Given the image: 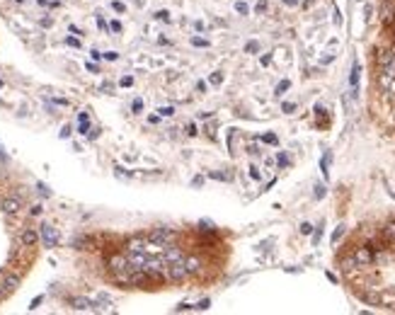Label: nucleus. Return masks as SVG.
Masks as SVG:
<instances>
[{
  "label": "nucleus",
  "instance_id": "obj_1",
  "mask_svg": "<svg viewBox=\"0 0 395 315\" xmlns=\"http://www.w3.org/2000/svg\"><path fill=\"white\" fill-rule=\"evenodd\" d=\"M172 240H175V230L172 228H155L150 235H148V243H153V245H160V247H165V245H172Z\"/></svg>",
  "mask_w": 395,
  "mask_h": 315
},
{
  "label": "nucleus",
  "instance_id": "obj_2",
  "mask_svg": "<svg viewBox=\"0 0 395 315\" xmlns=\"http://www.w3.org/2000/svg\"><path fill=\"white\" fill-rule=\"evenodd\" d=\"M187 274H189V272H187L184 259H177V262L165 264V272H163V277H168V279H172V281H180V279H184Z\"/></svg>",
  "mask_w": 395,
  "mask_h": 315
},
{
  "label": "nucleus",
  "instance_id": "obj_3",
  "mask_svg": "<svg viewBox=\"0 0 395 315\" xmlns=\"http://www.w3.org/2000/svg\"><path fill=\"white\" fill-rule=\"evenodd\" d=\"M39 240L44 243V247H56L58 243H61V235H58V230L54 226H41Z\"/></svg>",
  "mask_w": 395,
  "mask_h": 315
},
{
  "label": "nucleus",
  "instance_id": "obj_4",
  "mask_svg": "<svg viewBox=\"0 0 395 315\" xmlns=\"http://www.w3.org/2000/svg\"><path fill=\"white\" fill-rule=\"evenodd\" d=\"M0 209H2V213L15 216V213L22 209V199H20V197H5V199L0 201Z\"/></svg>",
  "mask_w": 395,
  "mask_h": 315
},
{
  "label": "nucleus",
  "instance_id": "obj_5",
  "mask_svg": "<svg viewBox=\"0 0 395 315\" xmlns=\"http://www.w3.org/2000/svg\"><path fill=\"white\" fill-rule=\"evenodd\" d=\"M68 303H71L73 311H97V303L90 301V298H83V296H75V298H71Z\"/></svg>",
  "mask_w": 395,
  "mask_h": 315
},
{
  "label": "nucleus",
  "instance_id": "obj_6",
  "mask_svg": "<svg viewBox=\"0 0 395 315\" xmlns=\"http://www.w3.org/2000/svg\"><path fill=\"white\" fill-rule=\"evenodd\" d=\"M17 286H20V277L12 274V272H2V288H5V296H10Z\"/></svg>",
  "mask_w": 395,
  "mask_h": 315
},
{
  "label": "nucleus",
  "instance_id": "obj_7",
  "mask_svg": "<svg viewBox=\"0 0 395 315\" xmlns=\"http://www.w3.org/2000/svg\"><path fill=\"white\" fill-rule=\"evenodd\" d=\"M354 264H359V267H364V264H371L373 262V252H371V247H359L357 252H354Z\"/></svg>",
  "mask_w": 395,
  "mask_h": 315
},
{
  "label": "nucleus",
  "instance_id": "obj_8",
  "mask_svg": "<svg viewBox=\"0 0 395 315\" xmlns=\"http://www.w3.org/2000/svg\"><path fill=\"white\" fill-rule=\"evenodd\" d=\"M20 243H22L25 247H34V245L39 243V233H36L34 228L22 230V235H20Z\"/></svg>",
  "mask_w": 395,
  "mask_h": 315
},
{
  "label": "nucleus",
  "instance_id": "obj_9",
  "mask_svg": "<svg viewBox=\"0 0 395 315\" xmlns=\"http://www.w3.org/2000/svg\"><path fill=\"white\" fill-rule=\"evenodd\" d=\"M160 257H163V262H165V264H170V262L184 259V255H182V250H177L175 245H165V252H163Z\"/></svg>",
  "mask_w": 395,
  "mask_h": 315
},
{
  "label": "nucleus",
  "instance_id": "obj_10",
  "mask_svg": "<svg viewBox=\"0 0 395 315\" xmlns=\"http://www.w3.org/2000/svg\"><path fill=\"white\" fill-rule=\"evenodd\" d=\"M359 298H361L364 303H368V306H381V303H383V296L376 293V291H359Z\"/></svg>",
  "mask_w": 395,
  "mask_h": 315
},
{
  "label": "nucleus",
  "instance_id": "obj_11",
  "mask_svg": "<svg viewBox=\"0 0 395 315\" xmlns=\"http://www.w3.org/2000/svg\"><path fill=\"white\" fill-rule=\"evenodd\" d=\"M129 252H136V255H145V247H148V240H141V238H134L129 240Z\"/></svg>",
  "mask_w": 395,
  "mask_h": 315
},
{
  "label": "nucleus",
  "instance_id": "obj_12",
  "mask_svg": "<svg viewBox=\"0 0 395 315\" xmlns=\"http://www.w3.org/2000/svg\"><path fill=\"white\" fill-rule=\"evenodd\" d=\"M393 61H395V51H391V49H388V51H381V54H378V66H381V68H388V66H391Z\"/></svg>",
  "mask_w": 395,
  "mask_h": 315
},
{
  "label": "nucleus",
  "instance_id": "obj_13",
  "mask_svg": "<svg viewBox=\"0 0 395 315\" xmlns=\"http://www.w3.org/2000/svg\"><path fill=\"white\" fill-rule=\"evenodd\" d=\"M359 75H361V66H359V63H354L352 75H349V85H352V90H359Z\"/></svg>",
  "mask_w": 395,
  "mask_h": 315
},
{
  "label": "nucleus",
  "instance_id": "obj_14",
  "mask_svg": "<svg viewBox=\"0 0 395 315\" xmlns=\"http://www.w3.org/2000/svg\"><path fill=\"white\" fill-rule=\"evenodd\" d=\"M330 163H332V153L327 150V153L323 155V160H320V170H323V175H325V177L330 175Z\"/></svg>",
  "mask_w": 395,
  "mask_h": 315
},
{
  "label": "nucleus",
  "instance_id": "obj_15",
  "mask_svg": "<svg viewBox=\"0 0 395 315\" xmlns=\"http://www.w3.org/2000/svg\"><path fill=\"white\" fill-rule=\"evenodd\" d=\"M383 240H388V243H395V221L386 223V228H383Z\"/></svg>",
  "mask_w": 395,
  "mask_h": 315
},
{
  "label": "nucleus",
  "instance_id": "obj_16",
  "mask_svg": "<svg viewBox=\"0 0 395 315\" xmlns=\"http://www.w3.org/2000/svg\"><path fill=\"white\" fill-rule=\"evenodd\" d=\"M184 264H187V272H189V274L199 272V259L197 257H184Z\"/></svg>",
  "mask_w": 395,
  "mask_h": 315
},
{
  "label": "nucleus",
  "instance_id": "obj_17",
  "mask_svg": "<svg viewBox=\"0 0 395 315\" xmlns=\"http://www.w3.org/2000/svg\"><path fill=\"white\" fill-rule=\"evenodd\" d=\"M80 134H85V136H90V124H87V112H80Z\"/></svg>",
  "mask_w": 395,
  "mask_h": 315
},
{
  "label": "nucleus",
  "instance_id": "obj_18",
  "mask_svg": "<svg viewBox=\"0 0 395 315\" xmlns=\"http://www.w3.org/2000/svg\"><path fill=\"white\" fill-rule=\"evenodd\" d=\"M158 114H160V116H172V114H175V107H172V105H168V107H160V109H158Z\"/></svg>",
  "mask_w": 395,
  "mask_h": 315
},
{
  "label": "nucleus",
  "instance_id": "obj_19",
  "mask_svg": "<svg viewBox=\"0 0 395 315\" xmlns=\"http://www.w3.org/2000/svg\"><path fill=\"white\" fill-rule=\"evenodd\" d=\"M245 51H248V54H257V51H259V44H257V41H248V44H245Z\"/></svg>",
  "mask_w": 395,
  "mask_h": 315
},
{
  "label": "nucleus",
  "instance_id": "obj_20",
  "mask_svg": "<svg viewBox=\"0 0 395 315\" xmlns=\"http://www.w3.org/2000/svg\"><path fill=\"white\" fill-rule=\"evenodd\" d=\"M288 87H291V83H288V80H282V83L277 85V95H284V92H286Z\"/></svg>",
  "mask_w": 395,
  "mask_h": 315
},
{
  "label": "nucleus",
  "instance_id": "obj_21",
  "mask_svg": "<svg viewBox=\"0 0 395 315\" xmlns=\"http://www.w3.org/2000/svg\"><path fill=\"white\" fill-rule=\"evenodd\" d=\"M262 141H264V143H269V145H277V136H274V134H264V136H262Z\"/></svg>",
  "mask_w": 395,
  "mask_h": 315
},
{
  "label": "nucleus",
  "instance_id": "obj_22",
  "mask_svg": "<svg viewBox=\"0 0 395 315\" xmlns=\"http://www.w3.org/2000/svg\"><path fill=\"white\" fill-rule=\"evenodd\" d=\"M192 44H194V46H199V49L209 46V41H206V39H201V36H194V39H192Z\"/></svg>",
  "mask_w": 395,
  "mask_h": 315
},
{
  "label": "nucleus",
  "instance_id": "obj_23",
  "mask_svg": "<svg viewBox=\"0 0 395 315\" xmlns=\"http://www.w3.org/2000/svg\"><path fill=\"white\" fill-rule=\"evenodd\" d=\"M209 306H211V301H209V298H204V301H199V303L194 306V308H197V311H206Z\"/></svg>",
  "mask_w": 395,
  "mask_h": 315
},
{
  "label": "nucleus",
  "instance_id": "obj_24",
  "mask_svg": "<svg viewBox=\"0 0 395 315\" xmlns=\"http://www.w3.org/2000/svg\"><path fill=\"white\" fill-rule=\"evenodd\" d=\"M342 235H344V226H337V230L332 233V243H337V240L342 238Z\"/></svg>",
  "mask_w": 395,
  "mask_h": 315
},
{
  "label": "nucleus",
  "instance_id": "obj_25",
  "mask_svg": "<svg viewBox=\"0 0 395 315\" xmlns=\"http://www.w3.org/2000/svg\"><path fill=\"white\" fill-rule=\"evenodd\" d=\"M282 109L286 112V114H291V112L296 109V105H293V102H284V105H282Z\"/></svg>",
  "mask_w": 395,
  "mask_h": 315
},
{
  "label": "nucleus",
  "instance_id": "obj_26",
  "mask_svg": "<svg viewBox=\"0 0 395 315\" xmlns=\"http://www.w3.org/2000/svg\"><path fill=\"white\" fill-rule=\"evenodd\" d=\"M235 10H238L240 15H248V5H245V2H235Z\"/></svg>",
  "mask_w": 395,
  "mask_h": 315
},
{
  "label": "nucleus",
  "instance_id": "obj_27",
  "mask_svg": "<svg viewBox=\"0 0 395 315\" xmlns=\"http://www.w3.org/2000/svg\"><path fill=\"white\" fill-rule=\"evenodd\" d=\"M211 83H214V85H221V83H223V75H221V73H214V75H211Z\"/></svg>",
  "mask_w": 395,
  "mask_h": 315
},
{
  "label": "nucleus",
  "instance_id": "obj_28",
  "mask_svg": "<svg viewBox=\"0 0 395 315\" xmlns=\"http://www.w3.org/2000/svg\"><path fill=\"white\" fill-rule=\"evenodd\" d=\"M323 197H325V187L318 184V187H315V199H323Z\"/></svg>",
  "mask_w": 395,
  "mask_h": 315
},
{
  "label": "nucleus",
  "instance_id": "obj_29",
  "mask_svg": "<svg viewBox=\"0 0 395 315\" xmlns=\"http://www.w3.org/2000/svg\"><path fill=\"white\" fill-rule=\"evenodd\" d=\"M199 230H209V233H211V230H214V223H209V221H201V223H199Z\"/></svg>",
  "mask_w": 395,
  "mask_h": 315
},
{
  "label": "nucleus",
  "instance_id": "obj_30",
  "mask_svg": "<svg viewBox=\"0 0 395 315\" xmlns=\"http://www.w3.org/2000/svg\"><path fill=\"white\" fill-rule=\"evenodd\" d=\"M301 233H303V235H311L313 226H311V223H301Z\"/></svg>",
  "mask_w": 395,
  "mask_h": 315
},
{
  "label": "nucleus",
  "instance_id": "obj_31",
  "mask_svg": "<svg viewBox=\"0 0 395 315\" xmlns=\"http://www.w3.org/2000/svg\"><path fill=\"white\" fill-rule=\"evenodd\" d=\"M277 160H279V165H282V168H286V165H288V158H286V153H279V158H277Z\"/></svg>",
  "mask_w": 395,
  "mask_h": 315
},
{
  "label": "nucleus",
  "instance_id": "obj_32",
  "mask_svg": "<svg viewBox=\"0 0 395 315\" xmlns=\"http://www.w3.org/2000/svg\"><path fill=\"white\" fill-rule=\"evenodd\" d=\"M112 7L116 10V12H124V10H126V7H124V2H119V0H114V2H112Z\"/></svg>",
  "mask_w": 395,
  "mask_h": 315
},
{
  "label": "nucleus",
  "instance_id": "obj_33",
  "mask_svg": "<svg viewBox=\"0 0 395 315\" xmlns=\"http://www.w3.org/2000/svg\"><path fill=\"white\" fill-rule=\"evenodd\" d=\"M264 10H267V0H259L257 2V12H264Z\"/></svg>",
  "mask_w": 395,
  "mask_h": 315
},
{
  "label": "nucleus",
  "instance_id": "obj_34",
  "mask_svg": "<svg viewBox=\"0 0 395 315\" xmlns=\"http://www.w3.org/2000/svg\"><path fill=\"white\" fill-rule=\"evenodd\" d=\"M187 136H197V126H194V124L187 126Z\"/></svg>",
  "mask_w": 395,
  "mask_h": 315
},
{
  "label": "nucleus",
  "instance_id": "obj_35",
  "mask_svg": "<svg viewBox=\"0 0 395 315\" xmlns=\"http://www.w3.org/2000/svg\"><path fill=\"white\" fill-rule=\"evenodd\" d=\"M41 301H44V296H36V298H34V301H32V306H29V308H32V311H34V308H36V306H39V303H41Z\"/></svg>",
  "mask_w": 395,
  "mask_h": 315
},
{
  "label": "nucleus",
  "instance_id": "obj_36",
  "mask_svg": "<svg viewBox=\"0 0 395 315\" xmlns=\"http://www.w3.org/2000/svg\"><path fill=\"white\" fill-rule=\"evenodd\" d=\"M131 83H134V78H131V75H126V78H121V85H124V87H129V85H131Z\"/></svg>",
  "mask_w": 395,
  "mask_h": 315
},
{
  "label": "nucleus",
  "instance_id": "obj_37",
  "mask_svg": "<svg viewBox=\"0 0 395 315\" xmlns=\"http://www.w3.org/2000/svg\"><path fill=\"white\" fill-rule=\"evenodd\" d=\"M143 109V102L141 100H134V112H141Z\"/></svg>",
  "mask_w": 395,
  "mask_h": 315
},
{
  "label": "nucleus",
  "instance_id": "obj_38",
  "mask_svg": "<svg viewBox=\"0 0 395 315\" xmlns=\"http://www.w3.org/2000/svg\"><path fill=\"white\" fill-rule=\"evenodd\" d=\"M250 177H252V179H259L262 175H259V170H257V168H250Z\"/></svg>",
  "mask_w": 395,
  "mask_h": 315
},
{
  "label": "nucleus",
  "instance_id": "obj_39",
  "mask_svg": "<svg viewBox=\"0 0 395 315\" xmlns=\"http://www.w3.org/2000/svg\"><path fill=\"white\" fill-rule=\"evenodd\" d=\"M71 136V126H63V131H61V139H68Z\"/></svg>",
  "mask_w": 395,
  "mask_h": 315
},
{
  "label": "nucleus",
  "instance_id": "obj_40",
  "mask_svg": "<svg viewBox=\"0 0 395 315\" xmlns=\"http://www.w3.org/2000/svg\"><path fill=\"white\" fill-rule=\"evenodd\" d=\"M155 17H158V20H170V15H168V12H165V10H160V12H158Z\"/></svg>",
  "mask_w": 395,
  "mask_h": 315
},
{
  "label": "nucleus",
  "instance_id": "obj_41",
  "mask_svg": "<svg viewBox=\"0 0 395 315\" xmlns=\"http://www.w3.org/2000/svg\"><path fill=\"white\" fill-rule=\"evenodd\" d=\"M105 58H107V61H116V58H119V56H116L114 51H107V54H105Z\"/></svg>",
  "mask_w": 395,
  "mask_h": 315
},
{
  "label": "nucleus",
  "instance_id": "obj_42",
  "mask_svg": "<svg viewBox=\"0 0 395 315\" xmlns=\"http://www.w3.org/2000/svg\"><path fill=\"white\" fill-rule=\"evenodd\" d=\"M5 298V288H2V272H0V301Z\"/></svg>",
  "mask_w": 395,
  "mask_h": 315
},
{
  "label": "nucleus",
  "instance_id": "obj_43",
  "mask_svg": "<svg viewBox=\"0 0 395 315\" xmlns=\"http://www.w3.org/2000/svg\"><path fill=\"white\" fill-rule=\"evenodd\" d=\"M109 27H112V32H121V25H119V22H116V20H114L112 25H109Z\"/></svg>",
  "mask_w": 395,
  "mask_h": 315
},
{
  "label": "nucleus",
  "instance_id": "obj_44",
  "mask_svg": "<svg viewBox=\"0 0 395 315\" xmlns=\"http://www.w3.org/2000/svg\"><path fill=\"white\" fill-rule=\"evenodd\" d=\"M41 213V206H32V216H39Z\"/></svg>",
  "mask_w": 395,
  "mask_h": 315
},
{
  "label": "nucleus",
  "instance_id": "obj_45",
  "mask_svg": "<svg viewBox=\"0 0 395 315\" xmlns=\"http://www.w3.org/2000/svg\"><path fill=\"white\" fill-rule=\"evenodd\" d=\"M0 163H7V155L2 153V148H0Z\"/></svg>",
  "mask_w": 395,
  "mask_h": 315
},
{
  "label": "nucleus",
  "instance_id": "obj_46",
  "mask_svg": "<svg viewBox=\"0 0 395 315\" xmlns=\"http://www.w3.org/2000/svg\"><path fill=\"white\" fill-rule=\"evenodd\" d=\"M286 5H298V0H284Z\"/></svg>",
  "mask_w": 395,
  "mask_h": 315
},
{
  "label": "nucleus",
  "instance_id": "obj_47",
  "mask_svg": "<svg viewBox=\"0 0 395 315\" xmlns=\"http://www.w3.org/2000/svg\"><path fill=\"white\" fill-rule=\"evenodd\" d=\"M15 2H25V0H15Z\"/></svg>",
  "mask_w": 395,
  "mask_h": 315
}]
</instances>
